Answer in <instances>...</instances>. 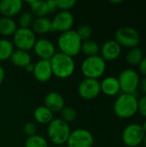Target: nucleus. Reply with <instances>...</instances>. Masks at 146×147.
I'll return each mask as SVG.
<instances>
[{"instance_id": "1", "label": "nucleus", "mask_w": 146, "mask_h": 147, "mask_svg": "<svg viewBox=\"0 0 146 147\" xmlns=\"http://www.w3.org/2000/svg\"><path fill=\"white\" fill-rule=\"evenodd\" d=\"M52 74L58 78L65 79L70 78L75 71V61L71 56L60 52L56 53L50 59Z\"/></svg>"}, {"instance_id": "2", "label": "nucleus", "mask_w": 146, "mask_h": 147, "mask_svg": "<svg viewBox=\"0 0 146 147\" xmlns=\"http://www.w3.org/2000/svg\"><path fill=\"white\" fill-rule=\"evenodd\" d=\"M82 40L76 30H69L61 33L58 38V47L60 53L74 58L81 52Z\"/></svg>"}, {"instance_id": "3", "label": "nucleus", "mask_w": 146, "mask_h": 147, "mask_svg": "<svg viewBox=\"0 0 146 147\" xmlns=\"http://www.w3.org/2000/svg\"><path fill=\"white\" fill-rule=\"evenodd\" d=\"M139 100L132 94H120L114 102V111L121 119H127L138 112Z\"/></svg>"}, {"instance_id": "4", "label": "nucleus", "mask_w": 146, "mask_h": 147, "mask_svg": "<svg viewBox=\"0 0 146 147\" xmlns=\"http://www.w3.org/2000/svg\"><path fill=\"white\" fill-rule=\"evenodd\" d=\"M71 132L70 125L60 118L53 119L47 127V136L50 141L56 146L66 144Z\"/></svg>"}, {"instance_id": "5", "label": "nucleus", "mask_w": 146, "mask_h": 147, "mask_svg": "<svg viewBox=\"0 0 146 147\" xmlns=\"http://www.w3.org/2000/svg\"><path fill=\"white\" fill-rule=\"evenodd\" d=\"M106 61L101 55L86 57L81 64V71L87 78L97 79L106 71Z\"/></svg>"}, {"instance_id": "6", "label": "nucleus", "mask_w": 146, "mask_h": 147, "mask_svg": "<svg viewBox=\"0 0 146 147\" xmlns=\"http://www.w3.org/2000/svg\"><path fill=\"white\" fill-rule=\"evenodd\" d=\"M115 40L120 47L133 48L138 47L140 41V35L137 29L130 26L120 27L115 32Z\"/></svg>"}, {"instance_id": "7", "label": "nucleus", "mask_w": 146, "mask_h": 147, "mask_svg": "<svg viewBox=\"0 0 146 147\" xmlns=\"http://www.w3.org/2000/svg\"><path fill=\"white\" fill-rule=\"evenodd\" d=\"M35 42L36 35L30 28H18L13 35V44L19 50L28 52L34 47Z\"/></svg>"}, {"instance_id": "8", "label": "nucleus", "mask_w": 146, "mask_h": 147, "mask_svg": "<svg viewBox=\"0 0 146 147\" xmlns=\"http://www.w3.org/2000/svg\"><path fill=\"white\" fill-rule=\"evenodd\" d=\"M145 132L139 123H132L125 127L122 132V141L126 147L139 146L144 140Z\"/></svg>"}, {"instance_id": "9", "label": "nucleus", "mask_w": 146, "mask_h": 147, "mask_svg": "<svg viewBox=\"0 0 146 147\" xmlns=\"http://www.w3.org/2000/svg\"><path fill=\"white\" fill-rule=\"evenodd\" d=\"M120 91L126 94H132L138 90L139 83V76L135 70L125 69L123 70L118 78Z\"/></svg>"}, {"instance_id": "10", "label": "nucleus", "mask_w": 146, "mask_h": 147, "mask_svg": "<svg viewBox=\"0 0 146 147\" xmlns=\"http://www.w3.org/2000/svg\"><path fill=\"white\" fill-rule=\"evenodd\" d=\"M94 136L87 129L77 128L71 132L67 140V147H93Z\"/></svg>"}, {"instance_id": "11", "label": "nucleus", "mask_w": 146, "mask_h": 147, "mask_svg": "<svg viewBox=\"0 0 146 147\" xmlns=\"http://www.w3.org/2000/svg\"><path fill=\"white\" fill-rule=\"evenodd\" d=\"M77 92L80 97L83 99H95L101 93L100 82L97 79L85 78L79 83L77 87Z\"/></svg>"}, {"instance_id": "12", "label": "nucleus", "mask_w": 146, "mask_h": 147, "mask_svg": "<svg viewBox=\"0 0 146 147\" xmlns=\"http://www.w3.org/2000/svg\"><path fill=\"white\" fill-rule=\"evenodd\" d=\"M74 25V16L70 11H59L52 20V31L61 33L72 29Z\"/></svg>"}, {"instance_id": "13", "label": "nucleus", "mask_w": 146, "mask_h": 147, "mask_svg": "<svg viewBox=\"0 0 146 147\" xmlns=\"http://www.w3.org/2000/svg\"><path fill=\"white\" fill-rule=\"evenodd\" d=\"M34 53L40 59L50 60L52 57L56 53V48L52 40L46 38H41L36 40V42L33 47Z\"/></svg>"}, {"instance_id": "14", "label": "nucleus", "mask_w": 146, "mask_h": 147, "mask_svg": "<svg viewBox=\"0 0 146 147\" xmlns=\"http://www.w3.org/2000/svg\"><path fill=\"white\" fill-rule=\"evenodd\" d=\"M33 75L34 78L40 83H46L49 81L53 75L50 60H46V59L38 60L34 64Z\"/></svg>"}, {"instance_id": "15", "label": "nucleus", "mask_w": 146, "mask_h": 147, "mask_svg": "<svg viewBox=\"0 0 146 147\" xmlns=\"http://www.w3.org/2000/svg\"><path fill=\"white\" fill-rule=\"evenodd\" d=\"M101 57L106 61H111L118 59L121 53V47L115 40L105 41L100 47Z\"/></svg>"}, {"instance_id": "16", "label": "nucleus", "mask_w": 146, "mask_h": 147, "mask_svg": "<svg viewBox=\"0 0 146 147\" xmlns=\"http://www.w3.org/2000/svg\"><path fill=\"white\" fill-rule=\"evenodd\" d=\"M22 0H3L0 2V13L2 16L12 18L22 11Z\"/></svg>"}, {"instance_id": "17", "label": "nucleus", "mask_w": 146, "mask_h": 147, "mask_svg": "<svg viewBox=\"0 0 146 147\" xmlns=\"http://www.w3.org/2000/svg\"><path fill=\"white\" fill-rule=\"evenodd\" d=\"M44 102V106H46L52 113L60 112L65 107V99L63 96L56 91H52L46 94Z\"/></svg>"}, {"instance_id": "18", "label": "nucleus", "mask_w": 146, "mask_h": 147, "mask_svg": "<svg viewBox=\"0 0 146 147\" xmlns=\"http://www.w3.org/2000/svg\"><path fill=\"white\" fill-rule=\"evenodd\" d=\"M101 85V92H103L105 95L113 96L117 95L120 91V83L117 78H114L113 76L106 77L102 79V81L100 83Z\"/></svg>"}, {"instance_id": "19", "label": "nucleus", "mask_w": 146, "mask_h": 147, "mask_svg": "<svg viewBox=\"0 0 146 147\" xmlns=\"http://www.w3.org/2000/svg\"><path fill=\"white\" fill-rule=\"evenodd\" d=\"M9 59L14 65L25 68L28 64L31 63L32 58L28 51L16 49L13 52Z\"/></svg>"}, {"instance_id": "20", "label": "nucleus", "mask_w": 146, "mask_h": 147, "mask_svg": "<svg viewBox=\"0 0 146 147\" xmlns=\"http://www.w3.org/2000/svg\"><path fill=\"white\" fill-rule=\"evenodd\" d=\"M31 27V29L34 32V34H46L52 31V20L46 16L36 17L34 18Z\"/></svg>"}, {"instance_id": "21", "label": "nucleus", "mask_w": 146, "mask_h": 147, "mask_svg": "<svg viewBox=\"0 0 146 147\" xmlns=\"http://www.w3.org/2000/svg\"><path fill=\"white\" fill-rule=\"evenodd\" d=\"M34 118L40 124H49L54 118L53 113L46 106H39L34 111Z\"/></svg>"}, {"instance_id": "22", "label": "nucleus", "mask_w": 146, "mask_h": 147, "mask_svg": "<svg viewBox=\"0 0 146 147\" xmlns=\"http://www.w3.org/2000/svg\"><path fill=\"white\" fill-rule=\"evenodd\" d=\"M17 24L13 18L2 16L0 17V34L3 36L14 35L17 29Z\"/></svg>"}, {"instance_id": "23", "label": "nucleus", "mask_w": 146, "mask_h": 147, "mask_svg": "<svg viewBox=\"0 0 146 147\" xmlns=\"http://www.w3.org/2000/svg\"><path fill=\"white\" fill-rule=\"evenodd\" d=\"M28 3L31 9L30 12L34 15V16L44 17L49 14V9L46 1L33 0V1H28Z\"/></svg>"}, {"instance_id": "24", "label": "nucleus", "mask_w": 146, "mask_h": 147, "mask_svg": "<svg viewBox=\"0 0 146 147\" xmlns=\"http://www.w3.org/2000/svg\"><path fill=\"white\" fill-rule=\"evenodd\" d=\"M14 49V44L8 39H0V61L10 59Z\"/></svg>"}, {"instance_id": "25", "label": "nucleus", "mask_w": 146, "mask_h": 147, "mask_svg": "<svg viewBox=\"0 0 146 147\" xmlns=\"http://www.w3.org/2000/svg\"><path fill=\"white\" fill-rule=\"evenodd\" d=\"M81 52L86 55V57L98 55V53L100 52V47L96 41L93 40H88L82 42Z\"/></svg>"}, {"instance_id": "26", "label": "nucleus", "mask_w": 146, "mask_h": 147, "mask_svg": "<svg viewBox=\"0 0 146 147\" xmlns=\"http://www.w3.org/2000/svg\"><path fill=\"white\" fill-rule=\"evenodd\" d=\"M143 58H144V53H143L142 49L139 48V47H136L129 50V52L126 54V59L129 65L135 66L140 64Z\"/></svg>"}, {"instance_id": "27", "label": "nucleus", "mask_w": 146, "mask_h": 147, "mask_svg": "<svg viewBox=\"0 0 146 147\" xmlns=\"http://www.w3.org/2000/svg\"><path fill=\"white\" fill-rule=\"evenodd\" d=\"M25 147H49L47 140L39 135L35 134L31 137H28L25 141Z\"/></svg>"}, {"instance_id": "28", "label": "nucleus", "mask_w": 146, "mask_h": 147, "mask_svg": "<svg viewBox=\"0 0 146 147\" xmlns=\"http://www.w3.org/2000/svg\"><path fill=\"white\" fill-rule=\"evenodd\" d=\"M59 113H60V119H62L64 121H65L68 124L70 122L74 121L77 119V115L75 109L69 106L68 107L65 106Z\"/></svg>"}, {"instance_id": "29", "label": "nucleus", "mask_w": 146, "mask_h": 147, "mask_svg": "<svg viewBox=\"0 0 146 147\" xmlns=\"http://www.w3.org/2000/svg\"><path fill=\"white\" fill-rule=\"evenodd\" d=\"M34 20V16L30 11H24L20 15L18 19V23L20 28H28L30 26H32Z\"/></svg>"}, {"instance_id": "30", "label": "nucleus", "mask_w": 146, "mask_h": 147, "mask_svg": "<svg viewBox=\"0 0 146 147\" xmlns=\"http://www.w3.org/2000/svg\"><path fill=\"white\" fill-rule=\"evenodd\" d=\"M76 32H77V35L79 36V38L81 39V40L85 41V40H90L93 30H92V28L89 25L83 24V25L79 26L77 30H76Z\"/></svg>"}, {"instance_id": "31", "label": "nucleus", "mask_w": 146, "mask_h": 147, "mask_svg": "<svg viewBox=\"0 0 146 147\" xmlns=\"http://www.w3.org/2000/svg\"><path fill=\"white\" fill-rule=\"evenodd\" d=\"M76 3L75 0H56L57 9H60V11H69Z\"/></svg>"}, {"instance_id": "32", "label": "nucleus", "mask_w": 146, "mask_h": 147, "mask_svg": "<svg viewBox=\"0 0 146 147\" xmlns=\"http://www.w3.org/2000/svg\"><path fill=\"white\" fill-rule=\"evenodd\" d=\"M23 131H24V134L28 137H31V136L37 134H36L37 133V127L34 122L28 121V122L25 123V125L23 127Z\"/></svg>"}, {"instance_id": "33", "label": "nucleus", "mask_w": 146, "mask_h": 147, "mask_svg": "<svg viewBox=\"0 0 146 147\" xmlns=\"http://www.w3.org/2000/svg\"><path fill=\"white\" fill-rule=\"evenodd\" d=\"M138 111L146 118V95L141 96L139 100Z\"/></svg>"}, {"instance_id": "34", "label": "nucleus", "mask_w": 146, "mask_h": 147, "mask_svg": "<svg viewBox=\"0 0 146 147\" xmlns=\"http://www.w3.org/2000/svg\"><path fill=\"white\" fill-rule=\"evenodd\" d=\"M138 90L141 93L144 94V96L146 95V78H144L139 80V86H138Z\"/></svg>"}, {"instance_id": "35", "label": "nucleus", "mask_w": 146, "mask_h": 147, "mask_svg": "<svg viewBox=\"0 0 146 147\" xmlns=\"http://www.w3.org/2000/svg\"><path fill=\"white\" fill-rule=\"evenodd\" d=\"M47 2V6L49 9V13H53L57 9V4H56V0H48Z\"/></svg>"}, {"instance_id": "36", "label": "nucleus", "mask_w": 146, "mask_h": 147, "mask_svg": "<svg viewBox=\"0 0 146 147\" xmlns=\"http://www.w3.org/2000/svg\"><path fill=\"white\" fill-rule=\"evenodd\" d=\"M139 71L143 74L146 76V57H144L142 61L140 62V64L139 65Z\"/></svg>"}, {"instance_id": "37", "label": "nucleus", "mask_w": 146, "mask_h": 147, "mask_svg": "<svg viewBox=\"0 0 146 147\" xmlns=\"http://www.w3.org/2000/svg\"><path fill=\"white\" fill-rule=\"evenodd\" d=\"M5 78V71L4 68L0 65V84H2V83L3 82Z\"/></svg>"}, {"instance_id": "38", "label": "nucleus", "mask_w": 146, "mask_h": 147, "mask_svg": "<svg viewBox=\"0 0 146 147\" xmlns=\"http://www.w3.org/2000/svg\"><path fill=\"white\" fill-rule=\"evenodd\" d=\"M34 65L31 62L30 64H28L26 67H25V70L28 71V72H32L33 73V71H34Z\"/></svg>"}, {"instance_id": "39", "label": "nucleus", "mask_w": 146, "mask_h": 147, "mask_svg": "<svg viewBox=\"0 0 146 147\" xmlns=\"http://www.w3.org/2000/svg\"><path fill=\"white\" fill-rule=\"evenodd\" d=\"M142 126V128H143V130H144V132H145V134H146V121L143 124V125H141Z\"/></svg>"}, {"instance_id": "40", "label": "nucleus", "mask_w": 146, "mask_h": 147, "mask_svg": "<svg viewBox=\"0 0 146 147\" xmlns=\"http://www.w3.org/2000/svg\"><path fill=\"white\" fill-rule=\"evenodd\" d=\"M143 143H144V145H145V146L146 147V134H145V138H144V140H143Z\"/></svg>"}, {"instance_id": "41", "label": "nucleus", "mask_w": 146, "mask_h": 147, "mask_svg": "<svg viewBox=\"0 0 146 147\" xmlns=\"http://www.w3.org/2000/svg\"><path fill=\"white\" fill-rule=\"evenodd\" d=\"M112 3H122V1H112Z\"/></svg>"}, {"instance_id": "42", "label": "nucleus", "mask_w": 146, "mask_h": 147, "mask_svg": "<svg viewBox=\"0 0 146 147\" xmlns=\"http://www.w3.org/2000/svg\"><path fill=\"white\" fill-rule=\"evenodd\" d=\"M56 147H67L66 146H56Z\"/></svg>"}]
</instances>
